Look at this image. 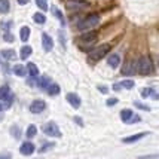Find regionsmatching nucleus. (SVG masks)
<instances>
[{"mask_svg": "<svg viewBox=\"0 0 159 159\" xmlns=\"http://www.w3.org/2000/svg\"><path fill=\"white\" fill-rule=\"evenodd\" d=\"M14 75H16V76H25L27 75V71H25V67L24 66H21V64H16V66H14Z\"/></svg>", "mask_w": 159, "mask_h": 159, "instance_id": "22", "label": "nucleus"}, {"mask_svg": "<svg viewBox=\"0 0 159 159\" xmlns=\"http://www.w3.org/2000/svg\"><path fill=\"white\" fill-rule=\"evenodd\" d=\"M31 54H33V49H31V46H28V45H24V46L21 48V51H20L21 60H28Z\"/></svg>", "mask_w": 159, "mask_h": 159, "instance_id": "14", "label": "nucleus"}, {"mask_svg": "<svg viewBox=\"0 0 159 159\" xmlns=\"http://www.w3.org/2000/svg\"><path fill=\"white\" fill-rule=\"evenodd\" d=\"M11 134H12V137H14V139L18 140V139L21 137V131H20V128H18L16 125H14V126L11 128Z\"/></svg>", "mask_w": 159, "mask_h": 159, "instance_id": "27", "label": "nucleus"}, {"mask_svg": "<svg viewBox=\"0 0 159 159\" xmlns=\"http://www.w3.org/2000/svg\"><path fill=\"white\" fill-rule=\"evenodd\" d=\"M12 98H14V95H12L11 88H9L7 85H3V86L0 88V100L5 101V106H3V107L9 109V107H11V103H12Z\"/></svg>", "mask_w": 159, "mask_h": 159, "instance_id": "4", "label": "nucleus"}, {"mask_svg": "<svg viewBox=\"0 0 159 159\" xmlns=\"http://www.w3.org/2000/svg\"><path fill=\"white\" fill-rule=\"evenodd\" d=\"M36 134H37V128H36V125H28V128H27V132H25V135H27L28 139H33Z\"/></svg>", "mask_w": 159, "mask_h": 159, "instance_id": "25", "label": "nucleus"}, {"mask_svg": "<svg viewBox=\"0 0 159 159\" xmlns=\"http://www.w3.org/2000/svg\"><path fill=\"white\" fill-rule=\"evenodd\" d=\"M132 115H134V113H132V110H129V109H124V110L120 111V119H122V122L128 124V120L131 119Z\"/></svg>", "mask_w": 159, "mask_h": 159, "instance_id": "20", "label": "nucleus"}, {"mask_svg": "<svg viewBox=\"0 0 159 159\" xmlns=\"http://www.w3.org/2000/svg\"><path fill=\"white\" fill-rule=\"evenodd\" d=\"M141 120V118H140L139 115H132L131 119L128 120V124H137V122H140Z\"/></svg>", "mask_w": 159, "mask_h": 159, "instance_id": "34", "label": "nucleus"}, {"mask_svg": "<svg viewBox=\"0 0 159 159\" xmlns=\"http://www.w3.org/2000/svg\"><path fill=\"white\" fill-rule=\"evenodd\" d=\"M25 71H27L31 77H34L39 75V69H37V66H36L34 62H28L27 66H25Z\"/></svg>", "mask_w": 159, "mask_h": 159, "instance_id": "16", "label": "nucleus"}, {"mask_svg": "<svg viewBox=\"0 0 159 159\" xmlns=\"http://www.w3.org/2000/svg\"><path fill=\"white\" fill-rule=\"evenodd\" d=\"M119 62H120V57H119L118 54H111V55H109V58H107V64H109L110 67H113V69L119 67Z\"/></svg>", "mask_w": 159, "mask_h": 159, "instance_id": "13", "label": "nucleus"}, {"mask_svg": "<svg viewBox=\"0 0 159 159\" xmlns=\"http://www.w3.org/2000/svg\"><path fill=\"white\" fill-rule=\"evenodd\" d=\"M0 159H12V155L11 153H6V155H2Z\"/></svg>", "mask_w": 159, "mask_h": 159, "instance_id": "38", "label": "nucleus"}, {"mask_svg": "<svg viewBox=\"0 0 159 159\" xmlns=\"http://www.w3.org/2000/svg\"><path fill=\"white\" fill-rule=\"evenodd\" d=\"M120 88H122V86H120V83H115V85H113V89L115 91H119Z\"/></svg>", "mask_w": 159, "mask_h": 159, "instance_id": "39", "label": "nucleus"}, {"mask_svg": "<svg viewBox=\"0 0 159 159\" xmlns=\"http://www.w3.org/2000/svg\"><path fill=\"white\" fill-rule=\"evenodd\" d=\"M2 109H3V106H2V104H0V110H2Z\"/></svg>", "mask_w": 159, "mask_h": 159, "instance_id": "41", "label": "nucleus"}, {"mask_svg": "<svg viewBox=\"0 0 159 159\" xmlns=\"http://www.w3.org/2000/svg\"><path fill=\"white\" fill-rule=\"evenodd\" d=\"M2 55H3V58H5L6 61H14V60H16V52H15L14 49H3V51H2Z\"/></svg>", "mask_w": 159, "mask_h": 159, "instance_id": "15", "label": "nucleus"}, {"mask_svg": "<svg viewBox=\"0 0 159 159\" xmlns=\"http://www.w3.org/2000/svg\"><path fill=\"white\" fill-rule=\"evenodd\" d=\"M134 106H135L137 109H141V110H146V111L150 110V107H149V106H146V104H143V103H137V101H135Z\"/></svg>", "mask_w": 159, "mask_h": 159, "instance_id": "32", "label": "nucleus"}, {"mask_svg": "<svg viewBox=\"0 0 159 159\" xmlns=\"http://www.w3.org/2000/svg\"><path fill=\"white\" fill-rule=\"evenodd\" d=\"M51 12H52V15H54L55 18H58V20L61 21V25L64 27V25H66V20H64V16H62L61 11H60L57 6H52V7H51Z\"/></svg>", "mask_w": 159, "mask_h": 159, "instance_id": "19", "label": "nucleus"}, {"mask_svg": "<svg viewBox=\"0 0 159 159\" xmlns=\"http://www.w3.org/2000/svg\"><path fill=\"white\" fill-rule=\"evenodd\" d=\"M106 104H107L109 107H111V106H115V104H118V98H116V97H111V98H109V100L106 101Z\"/></svg>", "mask_w": 159, "mask_h": 159, "instance_id": "35", "label": "nucleus"}, {"mask_svg": "<svg viewBox=\"0 0 159 159\" xmlns=\"http://www.w3.org/2000/svg\"><path fill=\"white\" fill-rule=\"evenodd\" d=\"M122 75H126V76L134 75V70H132V66H131V64H125V66H124V70H122Z\"/></svg>", "mask_w": 159, "mask_h": 159, "instance_id": "28", "label": "nucleus"}, {"mask_svg": "<svg viewBox=\"0 0 159 159\" xmlns=\"http://www.w3.org/2000/svg\"><path fill=\"white\" fill-rule=\"evenodd\" d=\"M75 122H76V124H79L80 126H83V120L79 118V116H75Z\"/></svg>", "mask_w": 159, "mask_h": 159, "instance_id": "37", "label": "nucleus"}, {"mask_svg": "<svg viewBox=\"0 0 159 159\" xmlns=\"http://www.w3.org/2000/svg\"><path fill=\"white\" fill-rule=\"evenodd\" d=\"M30 34H31V30H30V27H27V25L21 27V30H20V39H21V40L27 42L28 39H30Z\"/></svg>", "mask_w": 159, "mask_h": 159, "instance_id": "17", "label": "nucleus"}, {"mask_svg": "<svg viewBox=\"0 0 159 159\" xmlns=\"http://www.w3.org/2000/svg\"><path fill=\"white\" fill-rule=\"evenodd\" d=\"M36 150V146L31 143V141H24L20 147V153L21 155H24V156H30V155H33Z\"/></svg>", "mask_w": 159, "mask_h": 159, "instance_id": "7", "label": "nucleus"}, {"mask_svg": "<svg viewBox=\"0 0 159 159\" xmlns=\"http://www.w3.org/2000/svg\"><path fill=\"white\" fill-rule=\"evenodd\" d=\"M146 135H149V132H139V134H134V135H129V137L122 139V143H125V144H131V143H135V141H139V140L144 139Z\"/></svg>", "mask_w": 159, "mask_h": 159, "instance_id": "11", "label": "nucleus"}, {"mask_svg": "<svg viewBox=\"0 0 159 159\" xmlns=\"http://www.w3.org/2000/svg\"><path fill=\"white\" fill-rule=\"evenodd\" d=\"M97 88H98V91H100V92H103V94H107V91H109L107 89V86H104V85H98Z\"/></svg>", "mask_w": 159, "mask_h": 159, "instance_id": "36", "label": "nucleus"}, {"mask_svg": "<svg viewBox=\"0 0 159 159\" xmlns=\"http://www.w3.org/2000/svg\"><path fill=\"white\" fill-rule=\"evenodd\" d=\"M66 98H67V101L70 103V106H71L73 109H79V107H80V104H82L80 97H79L77 94H75V92H69Z\"/></svg>", "mask_w": 159, "mask_h": 159, "instance_id": "9", "label": "nucleus"}, {"mask_svg": "<svg viewBox=\"0 0 159 159\" xmlns=\"http://www.w3.org/2000/svg\"><path fill=\"white\" fill-rule=\"evenodd\" d=\"M36 85H37V86H39V88H42V89H46V86H48L49 83V77L48 76H42L40 79H37V80H36Z\"/></svg>", "mask_w": 159, "mask_h": 159, "instance_id": "23", "label": "nucleus"}, {"mask_svg": "<svg viewBox=\"0 0 159 159\" xmlns=\"http://www.w3.org/2000/svg\"><path fill=\"white\" fill-rule=\"evenodd\" d=\"M16 2H18L20 5H27V3L30 2V0H16Z\"/></svg>", "mask_w": 159, "mask_h": 159, "instance_id": "40", "label": "nucleus"}, {"mask_svg": "<svg viewBox=\"0 0 159 159\" xmlns=\"http://www.w3.org/2000/svg\"><path fill=\"white\" fill-rule=\"evenodd\" d=\"M33 21H34L36 24H45L46 22V16H45V14L43 12H37V14L33 15Z\"/></svg>", "mask_w": 159, "mask_h": 159, "instance_id": "21", "label": "nucleus"}, {"mask_svg": "<svg viewBox=\"0 0 159 159\" xmlns=\"http://www.w3.org/2000/svg\"><path fill=\"white\" fill-rule=\"evenodd\" d=\"M45 107H46V103L43 100H34L33 103L30 104V111L37 115V113H42V111L45 110Z\"/></svg>", "mask_w": 159, "mask_h": 159, "instance_id": "8", "label": "nucleus"}, {"mask_svg": "<svg viewBox=\"0 0 159 159\" xmlns=\"http://www.w3.org/2000/svg\"><path fill=\"white\" fill-rule=\"evenodd\" d=\"M11 9L9 0H0V14H7Z\"/></svg>", "mask_w": 159, "mask_h": 159, "instance_id": "24", "label": "nucleus"}, {"mask_svg": "<svg viewBox=\"0 0 159 159\" xmlns=\"http://www.w3.org/2000/svg\"><path fill=\"white\" fill-rule=\"evenodd\" d=\"M54 143H46V144H43L39 149V153H45V152H48V150H51V149H54Z\"/></svg>", "mask_w": 159, "mask_h": 159, "instance_id": "29", "label": "nucleus"}, {"mask_svg": "<svg viewBox=\"0 0 159 159\" xmlns=\"http://www.w3.org/2000/svg\"><path fill=\"white\" fill-rule=\"evenodd\" d=\"M3 39H5V42H14V36H12L11 31H6V33L3 34Z\"/></svg>", "mask_w": 159, "mask_h": 159, "instance_id": "33", "label": "nucleus"}, {"mask_svg": "<svg viewBox=\"0 0 159 159\" xmlns=\"http://www.w3.org/2000/svg\"><path fill=\"white\" fill-rule=\"evenodd\" d=\"M109 51H110V45L109 43H104L101 46H97L95 49H92L88 57H89L92 61H98V60H101V58H104V57L107 55Z\"/></svg>", "mask_w": 159, "mask_h": 159, "instance_id": "2", "label": "nucleus"}, {"mask_svg": "<svg viewBox=\"0 0 159 159\" xmlns=\"http://www.w3.org/2000/svg\"><path fill=\"white\" fill-rule=\"evenodd\" d=\"M98 22H100V15L98 14H91L89 16H86L85 20H82L79 24H77V28L82 30V31H85V30H89V28L95 27Z\"/></svg>", "mask_w": 159, "mask_h": 159, "instance_id": "1", "label": "nucleus"}, {"mask_svg": "<svg viewBox=\"0 0 159 159\" xmlns=\"http://www.w3.org/2000/svg\"><path fill=\"white\" fill-rule=\"evenodd\" d=\"M42 131H43V134H46L48 137H55V139H60V137H61L60 126H58L54 120H51V122H48V124L43 125Z\"/></svg>", "mask_w": 159, "mask_h": 159, "instance_id": "3", "label": "nucleus"}, {"mask_svg": "<svg viewBox=\"0 0 159 159\" xmlns=\"http://www.w3.org/2000/svg\"><path fill=\"white\" fill-rule=\"evenodd\" d=\"M60 85H57V83H49L48 86H46V92H48L49 95H58L60 94Z\"/></svg>", "mask_w": 159, "mask_h": 159, "instance_id": "18", "label": "nucleus"}, {"mask_svg": "<svg viewBox=\"0 0 159 159\" xmlns=\"http://www.w3.org/2000/svg\"><path fill=\"white\" fill-rule=\"evenodd\" d=\"M152 94H153V89H152V88H144V89H141V97H143V98L150 97Z\"/></svg>", "mask_w": 159, "mask_h": 159, "instance_id": "31", "label": "nucleus"}, {"mask_svg": "<svg viewBox=\"0 0 159 159\" xmlns=\"http://www.w3.org/2000/svg\"><path fill=\"white\" fill-rule=\"evenodd\" d=\"M42 46H43V49L46 52H49L51 49L54 48V40L51 39V36L48 33H42Z\"/></svg>", "mask_w": 159, "mask_h": 159, "instance_id": "10", "label": "nucleus"}, {"mask_svg": "<svg viewBox=\"0 0 159 159\" xmlns=\"http://www.w3.org/2000/svg\"><path fill=\"white\" fill-rule=\"evenodd\" d=\"M139 70H140V73H143V75L152 73L153 71V64H152V61H150V58H147V57H140Z\"/></svg>", "mask_w": 159, "mask_h": 159, "instance_id": "5", "label": "nucleus"}, {"mask_svg": "<svg viewBox=\"0 0 159 159\" xmlns=\"http://www.w3.org/2000/svg\"><path fill=\"white\" fill-rule=\"evenodd\" d=\"M36 5L39 9L42 11H48V3H46V0H36Z\"/></svg>", "mask_w": 159, "mask_h": 159, "instance_id": "30", "label": "nucleus"}, {"mask_svg": "<svg viewBox=\"0 0 159 159\" xmlns=\"http://www.w3.org/2000/svg\"><path fill=\"white\" fill-rule=\"evenodd\" d=\"M89 6L86 2H82V0H69L66 2V7L70 9V11H82V9H86Z\"/></svg>", "mask_w": 159, "mask_h": 159, "instance_id": "6", "label": "nucleus"}, {"mask_svg": "<svg viewBox=\"0 0 159 159\" xmlns=\"http://www.w3.org/2000/svg\"><path fill=\"white\" fill-rule=\"evenodd\" d=\"M134 80H131V79H125L124 82H120V86L122 88H125V89H132L134 88Z\"/></svg>", "mask_w": 159, "mask_h": 159, "instance_id": "26", "label": "nucleus"}, {"mask_svg": "<svg viewBox=\"0 0 159 159\" xmlns=\"http://www.w3.org/2000/svg\"><path fill=\"white\" fill-rule=\"evenodd\" d=\"M97 40V33L95 31H92V30H88L86 33H83L82 34V42L83 43H94V42Z\"/></svg>", "mask_w": 159, "mask_h": 159, "instance_id": "12", "label": "nucleus"}]
</instances>
